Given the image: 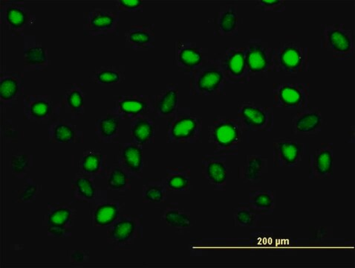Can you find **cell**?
Here are the masks:
<instances>
[{
	"label": "cell",
	"mask_w": 355,
	"mask_h": 268,
	"mask_svg": "<svg viewBox=\"0 0 355 268\" xmlns=\"http://www.w3.org/2000/svg\"><path fill=\"white\" fill-rule=\"evenodd\" d=\"M249 141L250 131L238 119L218 116L208 128V142L217 156H236L240 145Z\"/></svg>",
	"instance_id": "obj_1"
},
{
	"label": "cell",
	"mask_w": 355,
	"mask_h": 268,
	"mask_svg": "<svg viewBox=\"0 0 355 268\" xmlns=\"http://www.w3.org/2000/svg\"><path fill=\"white\" fill-rule=\"evenodd\" d=\"M227 81L220 59H207L191 76L190 94L193 97L225 96Z\"/></svg>",
	"instance_id": "obj_2"
},
{
	"label": "cell",
	"mask_w": 355,
	"mask_h": 268,
	"mask_svg": "<svg viewBox=\"0 0 355 268\" xmlns=\"http://www.w3.org/2000/svg\"><path fill=\"white\" fill-rule=\"evenodd\" d=\"M203 121L191 108H178L166 123L168 143L195 144L202 142Z\"/></svg>",
	"instance_id": "obj_3"
},
{
	"label": "cell",
	"mask_w": 355,
	"mask_h": 268,
	"mask_svg": "<svg viewBox=\"0 0 355 268\" xmlns=\"http://www.w3.org/2000/svg\"><path fill=\"white\" fill-rule=\"evenodd\" d=\"M310 68V49L294 41H285L275 48L274 72L288 76L307 73Z\"/></svg>",
	"instance_id": "obj_4"
},
{
	"label": "cell",
	"mask_w": 355,
	"mask_h": 268,
	"mask_svg": "<svg viewBox=\"0 0 355 268\" xmlns=\"http://www.w3.org/2000/svg\"><path fill=\"white\" fill-rule=\"evenodd\" d=\"M320 47L329 51L334 60H352L355 51L354 30L343 24H322Z\"/></svg>",
	"instance_id": "obj_5"
},
{
	"label": "cell",
	"mask_w": 355,
	"mask_h": 268,
	"mask_svg": "<svg viewBox=\"0 0 355 268\" xmlns=\"http://www.w3.org/2000/svg\"><path fill=\"white\" fill-rule=\"evenodd\" d=\"M1 24L14 36H25L28 29H33L36 14L27 8L24 1L2 0L0 2Z\"/></svg>",
	"instance_id": "obj_6"
},
{
	"label": "cell",
	"mask_w": 355,
	"mask_h": 268,
	"mask_svg": "<svg viewBox=\"0 0 355 268\" xmlns=\"http://www.w3.org/2000/svg\"><path fill=\"white\" fill-rule=\"evenodd\" d=\"M120 13L93 7L83 15V32L86 36H118Z\"/></svg>",
	"instance_id": "obj_7"
},
{
	"label": "cell",
	"mask_w": 355,
	"mask_h": 268,
	"mask_svg": "<svg viewBox=\"0 0 355 268\" xmlns=\"http://www.w3.org/2000/svg\"><path fill=\"white\" fill-rule=\"evenodd\" d=\"M208 49L191 39H181L174 44L173 65L186 76H191L208 59Z\"/></svg>",
	"instance_id": "obj_8"
},
{
	"label": "cell",
	"mask_w": 355,
	"mask_h": 268,
	"mask_svg": "<svg viewBox=\"0 0 355 268\" xmlns=\"http://www.w3.org/2000/svg\"><path fill=\"white\" fill-rule=\"evenodd\" d=\"M237 119L249 131L271 132L275 128L273 108L252 101H243L239 105Z\"/></svg>",
	"instance_id": "obj_9"
},
{
	"label": "cell",
	"mask_w": 355,
	"mask_h": 268,
	"mask_svg": "<svg viewBox=\"0 0 355 268\" xmlns=\"http://www.w3.org/2000/svg\"><path fill=\"white\" fill-rule=\"evenodd\" d=\"M310 85L300 83H276L273 85V104L277 108L304 109L309 106Z\"/></svg>",
	"instance_id": "obj_10"
},
{
	"label": "cell",
	"mask_w": 355,
	"mask_h": 268,
	"mask_svg": "<svg viewBox=\"0 0 355 268\" xmlns=\"http://www.w3.org/2000/svg\"><path fill=\"white\" fill-rule=\"evenodd\" d=\"M247 65L252 76H268L274 72L275 48L262 39H250L245 43Z\"/></svg>",
	"instance_id": "obj_11"
},
{
	"label": "cell",
	"mask_w": 355,
	"mask_h": 268,
	"mask_svg": "<svg viewBox=\"0 0 355 268\" xmlns=\"http://www.w3.org/2000/svg\"><path fill=\"white\" fill-rule=\"evenodd\" d=\"M227 84H248L252 74L247 65L245 47H228L220 59Z\"/></svg>",
	"instance_id": "obj_12"
},
{
	"label": "cell",
	"mask_w": 355,
	"mask_h": 268,
	"mask_svg": "<svg viewBox=\"0 0 355 268\" xmlns=\"http://www.w3.org/2000/svg\"><path fill=\"white\" fill-rule=\"evenodd\" d=\"M308 152V144L295 139L278 138L273 142L275 167L297 168Z\"/></svg>",
	"instance_id": "obj_13"
},
{
	"label": "cell",
	"mask_w": 355,
	"mask_h": 268,
	"mask_svg": "<svg viewBox=\"0 0 355 268\" xmlns=\"http://www.w3.org/2000/svg\"><path fill=\"white\" fill-rule=\"evenodd\" d=\"M113 107L107 113L120 119H135L144 117L152 113L150 97L145 95H122L114 97Z\"/></svg>",
	"instance_id": "obj_14"
},
{
	"label": "cell",
	"mask_w": 355,
	"mask_h": 268,
	"mask_svg": "<svg viewBox=\"0 0 355 268\" xmlns=\"http://www.w3.org/2000/svg\"><path fill=\"white\" fill-rule=\"evenodd\" d=\"M61 106L55 104L51 96L27 95L24 97L26 119L41 124H49L58 119Z\"/></svg>",
	"instance_id": "obj_15"
},
{
	"label": "cell",
	"mask_w": 355,
	"mask_h": 268,
	"mask_svg": "<svg viewBox=\"0 0 355 268\" xmlns=\"http://www.w3.org/2000/svg\"><path fill=\"white\" fill-rule=\"evenodd\" d=\"M142 220L138 215H122L110 226L107 240L114 246L122 247L132 244L142 237Z\"/></svg>",
	"instance_id": "obj_16"
},
{
	"label": "cell",
	"mask_w": 355,
	"mask_h": 268,
	"mask_svg": "<svg viewBox=\"0 0 355 268\" xmlns=\"http://www.w3.org/2000/svg\"><path fill=\"white\" fill-rule=\"evenodd\" d=\"M326 124L320 108L307 107L297 110L291 119V132L295 136L314 137Z\"/></svg>",
	"instance_id": "obj_17"
},
{
	"label": "cell",
	"mask_w": 355,
	"mask_h": 268,
	"mask_svg": "<svg viewBox=\"0 0 355 268\" xmlns=\"http://www.w3.org/2000/svg\"><path fill=\"white\" fill-rule=\"evenodd\" d=\"M203 178L215 191H226L229 167L226 156L206 154L202 158Z\"/></svg>",
	"instance_id": "obj_18"
},
{
	"label": "cell",
	"mask_w": 355,
	"mask_h": 268,
	"mask_svg": "<svg viewBox=\"0 0 355 268\" xmlns=\"http://www.w3.org/2000/svg\"><path fill=\"white\" fill-rule=\"evenodd\" d=\"M334 144L323 142L309 157V178L328 180L333 178L335 169Z\"/></svg>",
	"instance_id": "obj_19"
},
{
	"label": "cell",
	"mask_w": 355,
	"mask_h": 268,
	"mask_svg": "<svg viewBox=\"0 0 355 268\" xmlns=\"http://www.w3.org/2000/svg\"><path fill=\"white\" fill-rule=\"evenodd\" d=\"M50 65L47 47L37 41L36 36L25 35L24 37V72H46Z\"/></svg>",
	"instance_id": "obj_20"
},
{
	"label": "cell",
	"mask_w": 355,
	"mask_h": 268,
	"mask_svg": "<svg viewBox=\"0 0 355 268\" xmlns=\"http://www.w3.org/2000/svg\"><path fill=\"white\" fill-rule=\"evenodd\" d=\"M240 22H241V19H240L237 4L226 3L221 6L217 10L213 19L214 36H238Z\"/></svg>",
	"instance_id": "obj_21"
},
{
	"label": "cell",
	"mask_w": 355,
	"mask_h": 268,
	"mask_svg": "<svg viewBox=\"0 0 355 268\" xmlns=\"http://www.w3.org/2000/svg\"><path fill=\"white\" fill-rule=\"evenodd\" d=\"M24 92V75L20 72L3 71L0 74V101L2 108H10Z\"/></svg>",
	"instance_id": "obj_22"
},
{
	"label": "cell",
	"mask_w": 355,
	"mask_h": 268,
	"mask_svg": "<svg viewBox=\"0 0 355 268\" xmlns=\"http://www.w3.org/2000/svg\"><path fill=\"white\" fill-rule=\"evenodd\" d=\"M152 113L156 119H168L179 108V84L169 83L158 95L150 97Z\"/></svg>",
	"instance_id": "obj_23"
},
{
	"label": "cell",
	"mask_w": 355,
	"mask_h": 268,
	"mask_svg": "<svg viewBox=\"0 0 355 268\" xmlns=\"http://www.w3.org/2000/svg\"><path fill=\"white\" fill-rule=\"evenodd\" d=\"M117 160L119 166L129 175L139 178L144 168V156L141 146L134 142L121 144L118 153Z\"/></svg>",
	"instance_id": "obj_24"
},
{
	"label": "cell",
	"mask_w": 355,
	"mask_h": 268,
	"mask_svg": "<svg viewBox=\"0 0 355 268\" xmlns=\"http://www.w3.org/2000/svg\"><path fill=\"white\" fill-rule=\"evenodd\" d=\"M87 92L85 85L74 83L70 85L60 97V104L73 119H79L85 115Z\"/></svg>",
	"instance_id": "obj_25"
},
{
	"label": "cell",
	"mask_w": 355,
	"mask_h": 268,
	"mask_svg": "<svg viewBox=\"0 0 355 268\" xmlns=\"http://www.w3.org/2000/svg\"><path fill=\"white\" fill-rule=\"evenodd\" d=\"M155 24H133L124 33V47L135 51L155 48Z\"/></svg>",
	"instance_id": "obj_26"
},
{
	"label": "cell",
	"mask_w": 355,
	"mask_h": 268,
	"mask_svg": "<svg viewBox=\"0 0 355 268\" xmlns=\"http://www.w3.org/2000/svg\"><path fill=\"white\" fill-rule=\"evenodd\" d=\"M49 140L55 143H80L83 142V132L67 119H56L49 124Z\"/></svg>",
	"instance_id": "obj_27"
},
{
	"label": "cell",
	"mask_w": 355,
	"mask_h": 268,
	"mask_svg": "<svg viewBox=\"0 0 355 268\" xmlns=\"http://www.w3.org/2000/svg\"><path fill=\"white\" fill-rule=\"evenodd\" d=\"M268 171V158L258 154H248L238 169V178L243 183L255 184L263 179Z\"/></svg>",
	"instance_id": "obj_28"
},
{
	"label": "cell",
	"mask_w": 355,
	"mask_h": 268,
	"mask_svg": "<svg viewBox=\"0 0 355 268\" xmlns=\"http://www.w3.org/2000/svg\"><path fill=\"white\" fill-rule=\"evenodd\" d=\"M248 204L261 215L273 214L278 207L277 193L262 187H250Z\"/></svg>",
	"instance_id": "obj_29"
},
{
	"label": "cell",
	"mask_w": 355,
	"mask_h": 268,
	"mask_svg": "<svg viewBox=\"0 0 355 268\" xmlns=\"http://www.w3.org/2000/svg\"><path fill=\"white\" fill-rule=\"evenodd\" d=\"M107 156L101 151L89 149L83 153L79 162V168L83 173L92 178L106 177L108 167Z\"/></svg>",
	"instance_id": "obj_30"
},
{
	"label": "cell",
	"mask_w": 355,
	"mask_h": 268,
	"mask_svg": "<svg viewBox=\"0 0 355 268\" xmlns=\"http://www.w3.org/2000/svg\"><path fill=\"white\" fill-rule=\"evenodd\" d=\"M157 124L155 120L147 117L132 121L130 135L132 142L140 146L148 145L155 142Z\"/></svg>",
	"instance_id": "obj_31"
},
{
	"label": "cell",
	"mask_w": 355,
	"mask_h": 268,
	"mask_svg": "<svg viewBox=\"0 0 355 268\" xmlns=\"http://www.w3.org/2000/svg\"><path fill=\"white\" fill-rule=\"evenodd\" d=\"M121 119L110 113L96 120V140L98 142L118 143L120 137Z\"/></svg>",
	"instance_id": "obj_32"
},
{
	"label": "cell",
	"mask_w": 355,
	"mask_h": 268,
	"mask_svg": "<svg viewBox=\"0 0 355 268\" xmlns=\"http://www.w3.org/2000/svg\"><path fill=\"white\" fill-rule=\"evenodd\" d=\"M166 187L173 192H184L193 190L190 167H170L166 170L164 180Z\"/></svg>",
	"instance_id": "obj_33"
},
{
	"label": "cell",
	"mask_w": 355,
	"mask_h": 268,
	"mask_svg": "<svg viewBox=\"0 0 355 268\" xmlns=\"http://www.w3.org/2000/svg\"><path fill=\"white\" fill-rule=\"evenodd\" d=\"M124 66H107L96 68L90 79L92 83L100 86L112 87L125 81Z\"/></svg>",
	"instance_id": "obj_34"
},
{
	"label": "cell",
	"mask_w": 355,
	"mask_h": 268,
	"mask_svg": "<svg viewBox=\"0 0 355 268\" xmlns=\"http://www.w3.org/2000/svg\"><path fill=\"white\" fill-rule=\"evenodd\" d=\"M163 219L166 224L178 230L189 229L193 226L190 213L181 208L179 203H173L168 205Z\"/></svg>",
	"instance_id": "obj_35"
},
{
	"label": "cell",
	"mask_w": 355,
	"mask_h": 268,
	"mask_svg": "<svg viewBox=\"0 0 355 268\" xmlns=\"http://www.w3.org/2000/svg\"><path fill=\"white\" fill-rule=\"evenodd\" d=\"M233 222L239 228L253 229L262 224V215L250 208L248 203H239L233 213Z\"/></svg>",
	"instance_id": "obj_36"
},
{
	"label": "cell",
	"mask_w": 355,
	"mask_h": 268,
	"mask_svg": "<svg viewBox=\"0 0 355 268\" xmlns=\"http://www.w3.org/2000/svg\"><path fill=\"white\" fill-rule=\"evenodd\" d=\"M168 191L164 181H151L144 185L143 201L151 203L164 202L168 198Z\"/></svg>",
	"instance_id": "obj_37"
},
{
	"label": "cell",
	"mask_w": 355,
	"mask_h": 268,
	"mask_svg": "<svg viewBox=\"0 0 355 268\" xmlns=\"http://www.w3.org/2000/svg\"><path fill=\"white\" fill-rule=\"evenodd\" d=\"M71 212L65 207H59L49 213L48 216L49 230L52 233L61 235L62 231L71 221Z\"/></svg>",
	"instance_id": "obj_38"
},
{
	"label": "cell",
	"mask_w": 355,
	"mask_h": 268,
	"mask_svg": "<svg viewBox=\"0 0 355 268\" xmlns=\"http://www.w3.org/2000/svg\"><path fill=\"white\" fill-rule=\"evenodd\" d=\"M120 206L114 203H106L98 206L94 214L96 226L111 225L119 218Z\"/></svg>",
	"instance_id": "obj_39"
},
{
	"label": "cell",
	"mask_w": 355,
	"mask_h": 268,
	"mask_svg": "<svg viewBox=\"0 0 355 268\" xmlns=\"http://www.w3.org/2000/svg\"><path fill=\"white\" fill-rule=\"evenodd\" d=\"M106 178L109 187L112 190L125 191L130 189V175L119 166L109 168Z\"/></svg>",
	"instance_id": "obj_40"
},
{
	"label": "cell",
	"mask_w": 355,
	"mask_h": 268,
	"mask_svg": "<svg viewBox=\"0 0 355 268\" xmlns=\"http://www.w3.org/2000/svg\"><path fill=\"white\" fill-rule=\"evenodd\" d=\"M286 6V0H257L255 2V6L264 12H284Z\"/></svg>",
	"instance_id": "obj_41"
},
{
	"label": "cell",
	"mask_w": 355,
	"mask_h": 268,
	"mask_svg": "<svg viewBox=\"0 0 355 268\" xmlns=\"http://www.w3.org/2000/svg\"><path fill=\"white\" fill-rule=\"evenodd\" d=\"M117 12L135 13L144 12V2L141 0H116L113 2Z\"/></svg>",
	"instance_id": "obj_42"
},
{
	"label": "cell",
	"mask_w": 355,
	"mask_h": 268,
	"mask_svg": "<svg viewBox=\"0 0 355 268\" xmlns=\"http://www.w3.org/2000/svg\"><path fill=\"white\" fill-rule=\"evenodd\" d=\"M76 185L83 199L89 201L95 197L96 188L89 178L86 176L77 178Z\"/></svg>",
	"instance_id": "obj_43"
},
{
	"label": "cell",
	"mask_w": 355,
	"mask_h": 268,
	"mask_svg": "<svg viewBox=\"0 0 355 268\" xmlns=\"http://www.w3.org/2000/svg\"><path fill=\"white\" fill-rule=\"evenodd\" d=\"M33 165V156L28 154H16L10 160V167L16 174H22Z\"/></svg>",
	"instance_id": "obj_44"
}]
</instances>
